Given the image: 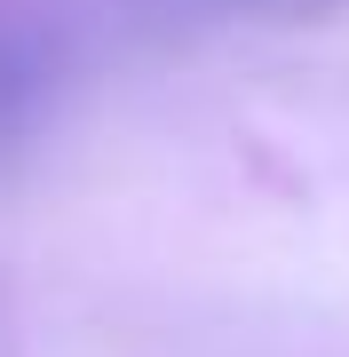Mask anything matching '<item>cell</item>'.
Masks as SVG:
<instances>
[{"mask_svg":"<svg viewBox=\"0 0 349 357\" xmlns=\"http://www.w3.org/2000/svg\"><path fill=\"white\" fill-rule=\"evenodd\" d=\"M238 8H294V0H238Z\"/></svg>","mask_w":349,"mask_h":357,"instance_id":"6da1fadb","label":"cell"}]
</instances>
